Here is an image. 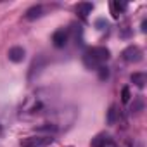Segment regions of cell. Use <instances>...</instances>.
I'll use <instances>...</instances> for the list:
<instances>
[{"label":"cell","instance_id":"5b68a950","mask_svg":"<svg viewBox=\"0 0 147 147\" xmlns=\"http://www.w3.org/2000/svg\"><path fill=\"white\" fill-rule=\"evenodd\" d=\"M24 55H26V52H24L23 47H12V49L9 50V59H11L12 62H21V61L24 59Z\"/></svg>","mask_w":147,"mask_h":147},{"label":"cell","instance_id":"8fae6325","mask_svg":"<svg viewBox=\"0 0 147 147\" xmlns=\"http://www.w3.org/2000/svg\"><path fill=\"white\" fill-rule=\"evenodd\" d=\"M116 118H118L116 106H111L109 111H107V123H109V125H114V123H116Z\"/></svg>","mask_w":147,"mask_h":147},{"label":"cell","instance_id":"5bb4252c","mask_svg":"<svg viewBox=\"0 0 147 147\" xmlns=\"http://www.w3.org/2000/svg\"><path fill=\"white\" fill-rule=\"evenodd\" d=\"M142 106H144V104H142V99H138V100L135 102V106H131V111H140Z\"/></svg>","mask_w":147,"mask_h":147},{"label":"cell","instance_id":"30bf717a","mask_svg":"<svg viewBox=\"0 0 147 147\" xmlns=\"http://www.w3.org/2000/svg\"><path fill=\"white\" fill-rule=\"evenodd\" d=\"M131 82L137 85V87H144L145 85V82H147V76L144 75V73H133V75H131Z\"/></svg>","mask_w":147,"mask_h":147},{"label":"cell","instance_id":"9c48e42d","mask_svg":"<svg viewBox=\"0 0 147 147\" xmlns=\"http://www.w3.org/2000/svg\"><path fill=\"white\" fill-rule=\"evenodd\" d=\"M106 144H109V137L104 135V133L97 135V137L92 140V147H106Z\"/></svg>","mask_w":147,"mask_h":147},{"label":"cell","instance_id":"4fadbf2b","mask_svg":"<svg viewBox=\"0 0 147 147\" xmlns=\"http://www.w3.org/2000/svg\"><path fill=\"white\" fill-rule=\"evenodd\" d=\"M130 97H131L130 95V88L128 87H123V90H121V100L126 104V102H130Z\"/></svg>","mask_w":147,"mask_h":147},{"label":"cell","instance_id":"ba28073f","mask_svg":"<svg viewBox=\"0 0 147 147\" xmlns=\"http://www.w3.org/2000/svg\"><path fill=\"white\" fill-rule=\"evenodd\" d=\"M42 12H43V9H42V5H33L31 9H28L26 11V19H36V18H40L42 16Z\"/></svg>","mask_w":147,"mask_h":147},{"label":"cell","instance_id":"7a4b0ae2","mask_svg":"<svg viewBox=\"0 0 147 147\" xmlns=\"http://www.w3.org/2000/svg\"><path fill=\"white\" fill-rule=\"evenodd\" d=\"M54 138H50V137H28V138L21 140V145L23 147H45Z\"/></svg>","mask_w":147,"mask_h":147},{"label":"cell","instance_id":"7c38bea8","mask_svg":"<svg viewBox=\"0 0 147 147\" xmlns=\"http://www.w3.org/2000/svg\"><path fill=\"white\" fill-rule=\"evenodd\" d=\"M97 71H99V78H100V80H107V76H109V69H107V66H99Z\"/></svg>","mask_w":147,"mask_h":147},{"label":"cell","instance_id":"3957f363","mask_svg":"<svg viewBox=\"0 0 147 147\" xmlns=\"http://www.w3.org/2000/svg\"><path fill=\"white\" fill-rule=\"evenodd\" d=\"M123 59L126 61V62H138L140 59H142V50L137 47V45H130V47H126L125 50H123Z\"/></svg>","mask_w":147,"mask_h":147},{"label":"cell","instance_id":"6da1fadb","mask_svg":"<svg viewBox=\"0 0 147 147\" xmlns=\"http://www.w3.org/2000/svg\"><path fill=\"white\" fill-rule=\"evenodd\" d=\"M109 50L106 47H94L88 49L83 55V62L88 69H97L99 66H102V62H106L109 59Z\"/></svg>","mask_w":147,"mask_h":147},{"label":"cell","instance_id":"52a82bcc","mask_svg":"<svg viewBox=\"0 0 147 147\" xmlns=\"http://www.w3.org/2000/svg\"><path fill=\"white\" fill-rule=\"evenodd\" d=\"M126 7H128V4H126V2H119V0L113 2V4H111L113 16H114V18H118V16H119V12H125V11H126Z\"/></svg>","mask_w":147,"mask_h":147},{"label":"cell","instance_id":"8992f818","mask_svg":"<svg viewBox=\"0 0 147 147\" xmlns=\"http://www.w3.org/2000/svg\"><path fill=\"white\" fill-rule=\"evenodd\" d=\"M92 11H94V5H92V4H88V2H82V4H78V5H76V12H78V16H80V18H83V19H85Z\"/></svg>","mask_w":147,"mask_h":147},{"label":"cell","instance_id":"9a60e30c","mask_svg":"<svg viewBox=\"0 0 147 147\" xmlns=\"http://www.w3.org/2000/svg\"><path fill=\"white\" fill-rule=\"evenodd\" d=\"M0 133H2V126H0Z\"/></svg>","mask_w":147,"mask_h":147},{"label":"cell","instance_id":"277c9868","mask_svg":"<svg viewBox=\"0 0 147 147\" xmlns=\"http://www.w3.org/2000/svg\"><path fill=\"white\" fill-rule=\"evenodd\" d=\"M52 43H54L57 49L64 47V45L67 43V31H66V30H57V31L52 35Z\"/></svg>","mask_w":147,"mask_h":147}]
</instances>
